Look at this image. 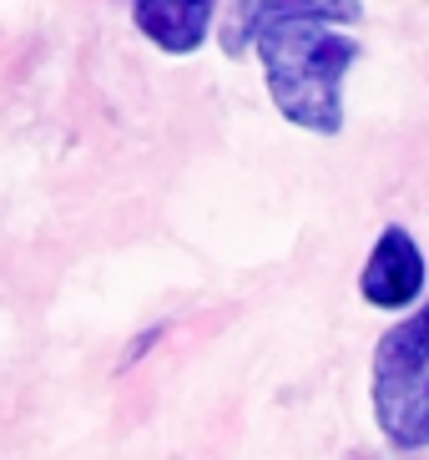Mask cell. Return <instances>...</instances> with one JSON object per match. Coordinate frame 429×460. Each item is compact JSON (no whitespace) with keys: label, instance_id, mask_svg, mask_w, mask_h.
Instances as JSON below:
<instances>
[{"label":"cell","instance_id":"obj_3","mask_svg":"<svg viewBox=\"0 0 429 460\" xmlns=\"http://www.w3.org/2000/svg\"><path fill=\"white\" fill-rule=\"evenodd\" d=\"M425 253H419L415 233L404 228V223H390V228L374 238L369 258H363L359 269V294L363 304H374V309H409L425 298Z\"/></svg>","mask_w":429,"mask_h":460},{"label":"cell","instance_id":"obj_2","mask_svg":"<svg viewBox=\"0 0 429 460\" xmlns=\"http://www.w3.org/2000/svg\"><path fill=\"white\" fill-rule=\"evenodd\" d=\"M374 425L390 450H429V298L384 329L369 365Z\"/></svg>","mask_w":429,"mask_h":460},{"label":"cell","instance_id":"obj_4","mask_svg":"<svg viewBox=\"0 0 429 460\" xmlns=\"http://www.w3.org/2000/svg\"><path fill=\"white\" fill-rule=\"evenodd\" d=\"M217 0H132V26L162 56H192L213 36Z\"/></svg>","mask_w":429,"mask_h":460},{"label":"cell","instance_id":"obj_1","mask_svg":"<svg viewBox=\"0 0 429 460\" xmlns=\"http://www.w3.org/2000/svg\"><path fill=\"white\" fill-rule=\"evenodd\" d=\"M363 21V0H232L217 31L223 56H258L263 82L283 122L313 137L344 132V76L363 46L349 26Z\"/></svg>","mask_w":429,"mask_h":460}]
</instances>
